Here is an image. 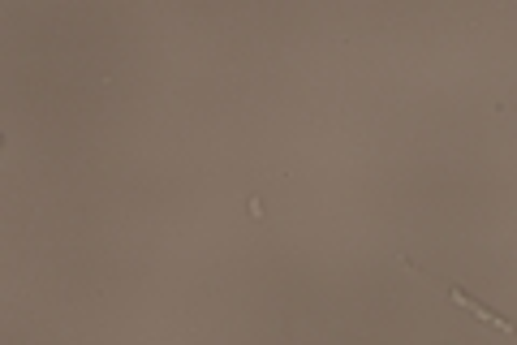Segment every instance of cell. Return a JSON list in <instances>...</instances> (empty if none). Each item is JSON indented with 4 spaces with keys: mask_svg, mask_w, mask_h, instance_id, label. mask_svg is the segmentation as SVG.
I'll use <instances>...</instances> for the list:
<instances>
[{
    "mask_svg": "<svg viewBox=\"0 0 517 345\" xmlns=\"http://www.w3.org/2000/svg\"><path fill=\"white\" fill-rule=\"evenodd\" d=\"M449 298H453V302H461V306H466V311H470V315H478V319H483V324H496V328H500L505 337H513V341H517V324L500 319V315H496V311H487V306H478L474 298H466V294H461V289H449Z\"/></svg>",
    "mask_w": 517,
    "mask_h": 345,
    "instance_id": "obj_1",
    "label": "cell"
}]
</instances>
